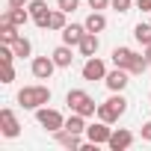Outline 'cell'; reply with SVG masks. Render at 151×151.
Returning a JSON list of instances; mask_svg holds the SVG:
<instances>
[{"mask_svg":"<svg viewBox=\"0 0 151 151\" xmlns=\"http://www.w3.org/2000/svg\"><path fill=\"white\" fill-rule=\"evenodd\" d=\"M53 136H56V142H59V145H65V148H83L80 133H71V130H65V127H62V130H56Z\"/></svg>","mask_w":151,"mask_h":151,"instance_id":"9a60e30c","label":"cell"},{"mask_svg":"<svg viewBox=\"0 0 151 151\" xmlns=\"http://www.w3.org/2000/svg\"><path fill=\"white\" fill-rule=\"evenodd\" d=\"M113 151H124V148H130L133 145V133L130 130H124V127H119V130H113V136H110V142H107Z\"/></svg>","mask_w":151,"mask_h":151,"instance_id":"7c38bea8","label":"cell"},{"mask_svg":"<svg viewBox=\"0 0 151 151\" xmlns=\"http://www.w3.org/2000/svg\"><path fill=\"white\" fill-rule=\"evenodd\" d=\"M83 24H86V30H89V33H101V30L107 27V18H104V15H101V12L95 9V12H92V15H89V18H86Z\"/></svg>","mask_w":151,"mask_h":151,"instance_id":"d6986e66","label":"cell"},{"mask_svg":"<svg viewBox=\"0 0 151 151\" xmlns=\"http://www.w3.org/2000/svg\"><path fill=\"white\" fill-rule=\"evenodd\" d=\"M86 116H80V113H74L68 122H65V130H71V133H86V122H83Z\"/></svg>","mask_w":151,"mask_h":151,"instance_id":"ffe728a7","label":"cell"},{"mask_svg":"<svg viewBox=\"0 0 151 151\" xmlns=\"http://www.w3.org/2000/svg\"><path fill=\"white\" fill-rule=\"evenodd\" d=\"M15 80V68L12 65H3V83H12Z\"/></svg>","mask_w":151,"mask_h":151,"instance_id":"484cf974","label":"cell"},{"mask_svg":"<svg viewBox=\"0 0 151 151\" xmlns=\"http://www.w3.org/2000/svg\"><path fill=\"white\" fill-rule=\"evenodd\" d=\"M110 136H113V127H110L107 122H98V124L86 127V139H89V142H95V145H107V142H110Z\"/></svg>","mask_w":151,"mask_h":151,"instance_id":"9c48e42d","label":"cell"},{"mask_svg":"<svg viewBox=\"0 0 151 151\" xmlns=\"http://www.w3.org/2000/svg\"><path fill=\"white\" fill-rule=\"evenodd\" d=\"M36 119H39V124H42L47 133H56V130L65 127L62 113H56V110H50V107H39V110H36Z\"/></svg>","mask_w":151,"mask_h":151,"instance_id":"5b68a950","label":"cell"},{"mask_svg":"<svg viewBox=\"0 0 151 151\" xmlns=\"http://www.w3.org/2000/svg\"><path fill=\"white\" fill-rule=\"evenodd\" d=\"M12 50H15V56H30V50H33V45H30V39H18L15 45H12Z\"/></svg>","mask_w":151,"mask_h":151,"instance_id":"603a6c76","label":"cell"},{"mask_svg":"<svg viewBox=\"0 0 151 151\" xmlns=\"http://www.w3.org/2000/svg\"><path fill=\"white\" fill-rule=\"evenodd\" d=\"M18 39H21V36H18V27L3 18V21H0V42H3V45H15Z\"/></svg>","mask_w":151,"mask_h":151,"instance_id":"ac0fdd59","label":"cell"},{"mask_svg":"<svg viewBox=\"0 0 151 151\" xmlns=\"http://www.w3.org/2000/svg\"><path fill=\"white\" fill-rule=\"evenodd\" d=\"M77 3H80V0H56V6H59L62 12H74V9H77Z\"/></svg>","mask_w":151,"mask_h":151,"instance_id":"cb8c5ba5","label":"cell"},{"mask_svg":"<svg viewBox=\"0 0 151 151\" xmlns=\"http://www.w3.org/2000/svg\"><path fill=\"white\" fill-rule=\"evenodd\" d=\"M89 6L101 12V9H107V6H110V0H89Z\"/></svg>","mask_w":151,"mask_h":151,"instance_id":"4316f807","label":"cell"},{"mask_svg":"<svg viewBox=\"0 0 151 151\" xmlns=\"http://www.w3.org/2000/svg\"><path fill=\"white\" fill-rule=\"evenodd\" d=\"M86 36V24H68L65 30H62V45H80V39Z\"/></svg>","mask_w":151,"mask_h":151,"instance_id":"4fadbf2b","label":"cell"},{"mask_svg":"<svg viewBox=\"0 0 151 151\" xmlns=\"http://www.w3.org/2000/svg\"><path fill=\"white\" fill-rule=\"evenodd\" d=\"M145 56H148V62H151V45H145Z\"/></svg>","mask_w":151,"mask_h":151,"instance_id":"4dcf8cb0","label":"cell"},{"mask_svg":"<svg viewBox=\"0 0 151 151\" xmlns=\"http://www.w3.org/2000/svg\"><path fill=\"white\" fill-rule=\"evenodd\" d=\"M77 47H80V53H83V56H95V53H98V47H101L98 33H89V30H86V36L80 39V45H77Z\"/></svg>","mask_w":151,"mask_h":151,"instance_id":"5bb4252c","label":"cell"},{"mask_svg":"<svg viewBox=\"0 0 151 151\" xmlns=\"http://www.w3.org/2000/svg\"><path fill=\"white\" fill-rule=\"evenodd\" d=\"M136 9H142V12H151V0H136Z\"/></svg>","mask_w":151,"mask_h":151,"instance_id":"f1b7e54d","label":"cell"},{"mask_svg":"<svg viewBox=\"0 0 151 151\" xmlns=\"http://www.w3.org/2000/svg\"><path fill=\"white\" fill-rule=\"evenodd\" d=\"M30 68H33V77H39V80H50V74H53L56 62H53V56H36Z\"/></svg>","mask_w":151,"mask_h":151,"instance_id":"8fae6325","label":"cell"},{"mask_svg":"<svg viewBox=\"0 0 151 151\" xmlns=\"http://www.w3.org/2000/svg\"><path fill=\"white\" fill-rule=\"evenodd\" d=\"M124 110H127V101L122 98V92H116L110 101L98 104V119L107 122V124H113V122H119V119L124 116Z\"/></svg>","mask_w":151,"mask_h":151,"instance_id":"3957f363","label":"cell"},{"mask_svg":"<svg viewBox=\"0 0 151 151\" xmlns=\"http://www.w3.org/2000/svg\"><path fill=\"white\" fill-rule=\"evenodd\" d=\"M30 15H33V24L36 27H42V30H47L50 27V9H47V3L45 0H30Z\"/></svg>","mask_w":151,"mask_h":151,"instance_id":"8992f818","label":"cell"},{"mask_svg":"<svg viewBox=\"0 0 151 151\" xmlns=\"http://www.w3.org/2000/svg\"><path fill=\"white\" fill-rule=\"evenodd\" d=\"M133 39L139 45H151V24H136L133 27Z\"/></svg>","mask_w":151,"mask_h":151,"instance_id":"44dd1931","label":"cell"},{"mask_svg":"<svg viewBox=\"0 0 151 151\" xmlns=\"http://www.w3.org/2000/svg\"><path fill=\"white\" fill-rule=\"evenodd\" d=\"M142 139H145V142H151V122H145V124H142Z\"/></svg>","mask_w":151,"mask_h":151,"instance_id":"83f0119b","label":"cell"},{"mask_svg":"<svg viewBox=\"0 0 151 151\" xmlns=\"http://www.w3.org/2000/svg\"><path fill=\"white\" fill-rule=\"evenodd\" d=\"M65 104L71 107V113H80V116H86V119L98 113V104H95L83 89H71V92L65 95Z\"/></svg>","mask_w":151,"mask_h":151,"instance_id":"277c9868","label":"cell"},{"mask_svg":"<svg viewBox=\"0 0 151 151\" xmlns=\"http://www.w3.org/2000/svg\"><path fill=\"white\" fill-rule=\"evenodd\" d=\"M3 18H6V21H12V24H15V27L21 30V27H24V24H27V21L33 18V15H30V9H24V6H18V9H12V6H9Z\"/></svg>","mask_w":151,"mask_h":151,"instance_id":"2e32d148","label":"cell"},{"mask_svg":"<svg viewBox=\"0 0 151 151\" xmlns=\"http://www.w3.org/2000/svg\"><path fill=\"white\" fill-rule=\"evenodd\" d=\"M0 133H3L6 139H15L18 133H21V124H18V119H15V113L6 107V110H0Z\"/></svg>","mask_w":151,"mask_h":151,"instance_id":"52a82bcc","label":"cell"},{"mask_svg":"<svg viewBox=\"0 0 151 151\" xmlns=\"http://www.w3.org/2000/svg\"><path fill=\"white\" fill-rule=\"evenodd\" d=\"M110 6H113L116 12H127V9H130V0H110Z\"/></svg>","mask_w":151,"mask_h":151,"instance_id":"d4e9b609","label":"cell"},{"mask_svg":"<svg viewBox=\"0 0 151 151\" xmlns=\"http://www.w3.org/2000/svg\"><path fill=\"white\" fill-rule=\"evenodd\" d=\"M104 77H107V65L98 56H89L86 65H83V80H92L95 83V80H104Z\"/></svg>","mask_w":151,"mask_h":151,"instance_id":"30bf717a","label":"cell"},{"mask_svg":"<svg viewBox=\"0 0 151 151\" xmlns=\"http://www.w3.org/2000/svg\"><path fill=\"white\" fill-rule=\"evenodd\" d=\"M65 27H68V24H65V12H62V9L50 12V27H47V30H59V33H62Z\"/></svg>","mask_w":151,"mask_h":151,"instance_id":"7402d4cb","label":"cell"},{"mask_svg":"<svg viewBox=\"0 0 151 151\" xmlns=\"http://www.w3.org/2000/svg\"><path fill=\"white\" fill-rule=\"evenodd\" d=\"M24 3H27V0H9V6H12V9H18V6H24Z\"/></svg>","mask_w":151,"mask_h":151,"instance_id":"f546056e","label":"cell"},{"mask_svg":"<svg viewBox=\"0 0 151 151\" xmlns=\"http://www.w3.org/2000/svg\"><path fill=\"white\" fill-rule=\"evenodd\" d=\"M18 104L24 110H39V107H47L50 104V89L47 86H24L18 92Z\"/></svg>","mask_w":151,"mask_h":151,"instance_id":"7a4b0ae2","label":"cell"},{"mask_svg":"<svg viewBox=\"0 0 151 151\" xmlns=\"http://www.w3.org/2000/svg\"><path fill=\"white\" fill-rule=\"evenodd\" d=\"M127 77H130V71H127V68H119V65H116V71H107L104 83H107V89H110V92H122V89H124V86L130 83Z\"/></svg>","mask_w":151,"mask_h":151,"instance_id":"ba28073f","label":"cell"},{"mask_svg":"<svg viewBox=\"0 0 151 151\" xmlns=\"http://www.w3.org/2000/svg\"><path fill=\"white\" fill-rule=\"evenodd\" d=\"M53 62H56V68H68L71 62H74V53H71V45H59L53 53Z\"/></svg>","mask_w":151,"mask_h":151,"instance_id":"e0dca14e","label":"cell"},{"mask_svg":"<svg viewBox=\"0 0 151 151\" xmlns=\"http://www.w3.org/2000/svg\"><path fill=\"white\" fill-rule=\"evenodd\" d=\"M113 65L127 68L130 74H142L151 62H148V56H139V53L130 50V47H116V50H113Z\"/></svg>","mask_w":151,"mask_h":151,"instance_id":"6da1fadb","label":"cell"}]
</instances>
